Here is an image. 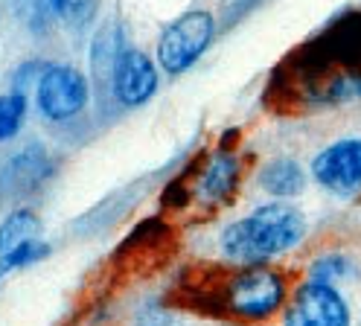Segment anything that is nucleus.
<instances>
[{"label":"nucleus","instance_id":"nucleus-7","mask_svg":"<svg viewBox=\"0 0 361 326\" xmlns=\"http://www.w3.org/2000/svg\"><path fill=\"white\" fill-rule=\"evenodd\" d=\"M47 175H50V157L44 155V149H27L18 157H12L6 169L0 172V207L30 195Z\"/></svg>","mask_w":361,"mask_h":326},{"label":"nucleus","instance_id":"nucleus-1","mask_svg":"<svg viewBox=\"0 0 361 326\" xmlns=\"http://www.w3.org/2000/svg\"><path fill=\"white\" fill-rule=\"evenodd\" d=\"M306 233L309 222L298 207L286 201H271L224 227L219 236V248L224 260L242 268L268 265L277 256L295 250L306 239Z\"/></svg>","mask_w":361,"mask_h":326},{"label":"nucleus","instance_id":"nucleus-14","mask_svg":"<svg viewBox=\"0 0 361 326\" xmlns=\"http://www.w3.org/2000/svg\"><path fill=\"white\" fill-rule=\"evenodd\" d=\"M53 6H56V12L61 18L73 20V23H82V20H87L90 15H94L97 0H53Z\"/></svg>","mask_w":361,"mask_h":326},{"label":"nucleus","instance_id":"nucleus-8","mask_svg":"<svg viewBox=\"0 0 361 326\" xmlns=\"http://www.w3.org/2000/svg\"><path fill=\"white\" fill-rule=\"evenodd\" d=\"M114 90L120 102L126 105H143L157 90V73L149 56L140 50H126L114 64Z\"/></svg>","mask_w":361,"mask_h":326},{"label":"nucleus","instance_id":"nucleus-9","mask_svg":"<svg viewBox=\"0 0 361 326\" xmlns=\"http://www.w3.org/2000/svg\"><path fill=\"white\" fill-rule=\"evenodd\" d=\"M239 183V160L233 155H216L195 183V198L201 204H221Z\"/></svg>","mask_w":361,"mask_h":326},{"label":"nucleus","instance_id":"nucleus-11","mask_svg":"<svg viewBox=\"0 0 361 326\" xmlns=\"http://www.w3.org/2000/svg\"><path fill=\"white\" fill-rule=\"evenodd\" d=\"M355 277H358V262H355V256H350L344 250H329V253L314 256L309 262V271H306V279L326 283L335 289L341 283H353Z\"/></svg>","mask_w":361,"mask_h":326},{"label":"nucleus","instance_id":"nucleus-12","mask_svg":"<svg viewBox=\"0 0 361 326\" xmlns=\"http://www.w3.org/2000/svg\"><path fill=\"white\" fill-rule=\"evenodd\" d=\"M38 233V216L32 210H15L6 216V222L0 224V256L15 250L18 245L32 242Z\"/></svg>","mask_w":361,"mask_h":326},{"label":"nucleus","instance_id":"nucleus-2","mask_svg":"<svg viewBox=\"0 0 361 326\" xmlns=\"http://www.w3.org/2000/svg\"><path fill=\"white\" fill-rule=\"evenodd\" d=\"M288 303V289L286 277L268 265H251L239 268L236 274L228 277V283L221 289V306L228 315L259 323L274 318Z\"/></svg>","mask_w":361,"mask_h":326},{"label":"nucleus","instance_id":"nucleus-3","mask_svg":"<svg viewBox=\"0 0 361 326\" xmlns=\"http://www.w3.org/2000/svg\"><path fill=\"white\" fill-rule=\"evenodd\" d=\"M283 326H353V309L341 289L303 279L288 294Z\"/></svg>","mask_w":361,"mask_h":326},{"label":"nucleus","instance_id":"nucleus-4","mask_svg":"<svg viewBox=\"0 0 361 326\" xmlns=\"http://www.w3.org/2000/svg\"><path fill=\"white\" fill-rule=\"evenodd\" d=\"M213 15L210 12H187L175 23H169L166 32L157 44V61L169 73H184L187 67L198 61V56L207 50L213 41Z\"/></svg>","mask_w":361,"mask_h":326},{"label":"nucleus","instance_id":"nucleus-6","mask_svg":"<svg viewBox=\"0 0 361 326\" xmlns=\"http://www.w3.org/2000/svg\"><path fill=\"white\" fill-rule=\"evenodd\" d=\"M87 82L76 67H50L38 85V105L50 120H67L85 108Z\"/></svg>","mask_w":361,"mask_h":326},{"label":"nucleus","instance_id":"nucleus-5","mask_svg":"<svg viewBox=\"0 0 361 326\" xmlns=\"http://www.w3.org/2000/svg\"><path fill=\"white\" fill-rule=\"evenodd\" d=\"M312 178L338 198L361 195V137H341L312 157Z\"/></svg>","mask_w":361,"mask_h":326},{"label":"nucleus","instance_id":"nucleus-13","mask_svg":"<svg viewBox=\"0 0 361 326\" xmlns=\"http://www.w3.org/2000/svg\"><path fill=\"white\" fill-rule=\"evenodd\" d=\"M24 114H27V102L20 93L0 97V140H9L18 134L20 123H24Z\"/></svg>","mask_w":361,"mask_h":326},{"label":"nucleus","instance_id":"nucleus-10","mask_svg":"<svg viewBox=\"0 0 361 326\" xmlns=\"http://www.w3.org/2000/svg\"><path fill=\"white\" fill-rule=\"evenodd\" d=\"M257 183H259L262 193L286 201V198H295V195H300L306 190V172H303V167L298 160L277 157V160H268L265 167L259 169Z\"/></svg>","mask_w":361,"mask_h":326}]
</instances>
